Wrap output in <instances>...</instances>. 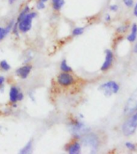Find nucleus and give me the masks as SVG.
<instances>
[{
  "mask_svg": "<svg viewBox=\"0 0 137 154\" xmlns=\"http://www.w3.org/2000/svg\"><path fill=\"white\" fill-rule=\"evenodd\" d=\"M113 58H114V55H113L112 51H111L110 50H106L105 51V60L101 66L102 71H106L111 67L112 62H113Z\"/></svg>",
  "mask_w": 137,
  "mask_h": 154,
  "instance_id": "423d86ee",
  "label": "nucleus"
},
{
  "mask_svg": "<svg viewBox=\"0 0 137 154\" xmlns=\"http://www.w3.org/2000/svg\"><path fill=\"white\" fill-rule=\"evenodd\" d=\"M125 146L128 148V149H130V150H135V145L132 142H126Z\"/></svg>",
  "mask_w": 137,
  "mask_h": 154,
  "instance_id": "6ab92c4d",
  "label": "nucleus"
},
{
  "mask_svg": "<svg viewBox=\"0 0 137 154\" xmlns=\"http://www.w3.org/2000/svg\"><path fill=\"white\" fill-rule=\"evenodd\" d=\"M137 129V110L132 117H130L122 126V131L124 136L132 135Z\"/></svg>",
  "mask_w": 137,
  "mask_h": 154,
  "instance_id": "f257e3e1",
  "label": "nucleus"
},
{
  "mask_svg": "<svg viewBox=\"0 0 137 154\" xmlns=\"http://www.w3.org/2000/svg\"><path fill=\"white\" fill-rule=\"evenodd\" d=\"M36 15L37 14H36L35 12H29L21 21H19V23H17L19 30H20L23 33H26L29 31L30 30V28H31L32 20L36 17Z\"/></svg>",
  "mask_w": 137,
  "mask_h": 154,
  "instance_id": "f03ea898",
  "label": "nucleus"
},
{
  "mask_svg": "<svg viewBox=\"0 0 137 154\" xmlns=\"http://www.w3.org/2000/svg\"><path fill=\"white\" fill-rule=\"evenodd\" d=\"M73 82H74L73 77L67 72H63V74H60L58 77V82L61 85L68 86V85H72Z\"/></svg>",
  "mask_w": 137,
  "mask_h": 154,
  "instance_id": "0eeeda50",
  "label": "nucleus"
},
{
  "mask_svg": "<svg viewBox=\"0 0 137 154\" xmlns=\"http://www.w3.org/2000/svg\"><path fill=\"white\" fill-rule=\"evenodd\" d=\"M52 7L56 11H59V10L63 7V5L65 3L64 0H52Z\"/></svg>",
  "mask_w": 137,
  "mask_h": 154,
  "instance_id": "f8f14e48",
  "label": "nucleus"
},
{
  "mask_svg": "<svg viewBox=\"0 0 137 154\" xmlns=\"http://www.w3.org/2000/svg\"><path fill=\"white\" fill-rule=\"evenodd\" d=\"M118 6L117 5H111L110 6V10L111 11H117V10H118Z\"/></svg>",
  "mask_w": 137,
  "mask_h": 154,
  "instance_id": "4be33fe9",
  "label": "nucleus"
},
{
  "mask_svg": "<svg viewBox=\"0 0 137 154\" xmlns=\"http://www.w3.org/2000/svg\"><path fill=\"white\" fill-rule=\"evenodd\" d=\"M111 20V16H110V14H106V16H105V21H107V22H109Z\"/></svg>",
  "mask_w": 137,
  "mask_h": 154,
  "instance_id": "a878e982",
  "label": "nucleus"
},
{
  "mask_svg": "<svg viewBox=\"0 0 137 154\" xmlns=\"http://www.w3.org/2000/svg\"><path fill=\"white\" fill-rule=\"evenodd\" d=\"M0 67H1L4 71H8V70L11 69V66H10V65L8 64V62H7V61H5V60H2V62H0Z\"/></svg>",
  "mask_w": 137,
  "mask_h": 154,
  "instance_id": "dca6fc26",
  "label": "nucleus"
},
{
  "mask_svg": "<svg viewBox=\"0 0 137 154\" xmlns=\"http://www.w3.org/2000/svg\"><path fill=\"white\" fill-rule=\"evenodd\" d=\"M134 52H135V53H137V42L136 43H135V46H134Z\"/></svg>",
  "mask_w": 137,
  "mask_h": 154,
  "instance_id": "cd10ccee",
  "label": "nucleus"
},
{
  "mask_svg": "<svg viewBox=\"0 0 137 154\" xmlns=\"http://www.w3.org/2000/svg\"><path fill=\"white\" fill-rule=\"evenodd\" d=\"M23 94H21V93H19V97H18V101H21L22 99H23Z\"/></svg>",
  "mask_w": 137,
  "mask_h": 154,
  "instance_id": "bb28decb",
  "label": "nucleus"
},
{
  "mask_svg": "<svg viewBox=\"0 0 137 154\" xmlns=\"http://www.w3.org/2000/svg\"><path fill=\"white\" fill-rule=\"evenodd\" d=\"M80 150H81V147H80L79 143L74 142L73 144H72V145H70L68 151V152L71 154H77L79 153Z\"/></svg>",
  "mask_w": 137,
  "mask_h": 154,
  "instance_id": "9d476101",
  "label": "nucleus"
},
{
  "mask_svg": "<svg viewBox=\"0 0 137 154\" xmlns=\"http://www.w3.org/2000/svg\"><path fill=\"white\" fill-rule=\"evenodd\" d=\"M133 13H134V15L137 17V3L135 5V7H134V11H133Z\"/></svg>",
  "mask_w": 137,
  "mask_h": 154,
  "instance_id": "393cba45",
  "label": "nucleus"
},
{
  "mask_svg": "<svg viewBox=\"0 0 137 154\" xmlns=\"http://www.w3.org/2000/svg\"><path fill=\"white\" fill-rule=\"evenodd\" d=\"M84 31V27H76L75 28L73 31H72V35L74 36H79V35H82Z\"/></svg>",
  "mask_w": 137,
  "mask_h": 154,
  "instance_id": "f3484780",
  "label": "nucleus"
},
{
  "mask_svg": "<svg viewBox=\"0 0 137 154\" xmlns=\"http://www.w3.org/2000/svg\"><path fill=\"white\" fill-rule=\"evenodd\" d=\"M31 147H32V141L30 140V141H29V142H28L27 144L20 150V153H28V152H30V150H31Z\"/></svg>",
  "mask_w": 137,
  "mask_h": 154,
  "instance_id": "2eb2a0df",
  "label": "nucleus"
},
{
  "mask_svg": "<svg viewBox=\"0 0 137 154\" xmlns=\"http://www.w3.org/2000/svg\"><path fill=\"white\" fill-rule=\"evenodd\" d=\"M30 70H31V66H24L16 70V74L19 77H20L23 79L27 78V76L30 74Z\"/></svg>",
  "mask_w": 137,
  "mask_h": 154,
  "instance_id": "6e6552de",
  "label": "nucleus"
},
{
  "mask_svg": "<svg viewBox=\"0 0 137 154\" xmlns=\"http://www.w3.org/2000/svg\"><path fill=\"white\" fill-rule=\"evenodd\" d=\"M40 1H41V2H47V1H48V0H40Z\"/></svg>",
  "mask_w": 137,
  "mask_h": 154,
  "instance_id": "c756f323",
  "label": "nucleus"
},
{
  "mask_svg": "<svg viewBox=\"0 0 137 154\" xmlns=\"http://www.w3.org/2000/svg\"><path fill=\"white\" fill-rule=\"evenodd\" d=\"M4 81H5L4 77L0 76V85H2V84H3V82H4Z\"/></svg>",
  "mask_w": 137,
  "mask_h": 154,
  "instance_id": "b1692460",
  "label": "nucleus"
},
{
  "mask_svg": "<svg viewBox=\"0 0 137 154\" xmlns=\"http://www.w3.org/2000/svg\"><path fill=\"white\" fill-rule=\"evenodd\" d=\"M45 8V3L44 2H41V1H38L37 2V9L39 10H43Z\"/></svg>",
  "mask_w": 137,
  "mask_h": 154,
  "instance_id": "412c9836",
  "label": "nucleus"
},
{
  "mask_svg": "<svg viewBox=\"0 0 137 154\" xmlns=\"http://www.w3.org/2000/svg\"><path fill=\"white\" fill-rule=\"evenodd\" d=\"M99 90L102 91L105 96L110 97L112 94H117L119 92V85L114 81H109L100 85Z\"/></svg>",
  "mask_w": 137,
  "mask_h": 154,
  "instance_id": "7ed1b4c3",
  "label": "nucleus"
},
{
  "mask_svg": "<svg viewBox=\"0 0 137 154\" xmlns=\"http://www.w3.org/2000/svg\"><path fill=\"white\" fill-rule=\"evenodd\" d=\"M124 30H126V28L125 26H120L119 28H118V31H119V32H124Z\"/></svg>",
  "mask_w": 137,
  "mask_h": 154,
  "instance_id": "5701e85b",
  "label": "nucleus"
},
{
  "mask_svg": "<svg viewBox=\"0 0 137 154\" xmlns=\"http://www.w3.org/2000/svg\"><path fill=\"white\" fill-rule=\"evenodd\" d=\"M60 69L63 72H67V73L72 71V67L68 66V63H67V61H66L65 59L63 60V61H62V62H61Z\"/></svg>",
  "mask_w": 137,
  "mask_h": 154,
  "instance_id": "ddd939ff",
  "label": "nucleus"
},
{
  "mask_svg": "<svg viewBox=\"0 0 137 154\" xmlns=\"http://www.w3.org/2000/svg\"><path fill=\"white\" fill-rule=\"evenodd\" d=\"M137 38V25L135 23H134L132 25V31H131V34L128 36L127 39L128 41H129L130 42H135Z\"/></svg>",
  "mask_w": 137,
  "mask_h": 154,
  "instance_id": "9b49d317",
  "label": "nucleus"
},
{
  "mask_svg": "<svg viewBox=\"0 0 137 154\" xmlns=\"http://www.w3.org/2000/svg\"><path fill=\"white\" fill-rule=\"evenodd\" d=\"M126 7H132L133 6V0H123Z\"/></svg>",
  "mask_w": 137,
  "mask_h": 154,
  "instance_id": "aec40b11",
  "label": "nucleus"
},
{
  "mask_svg": "<svg viewBox=\"0 0 137 154\" xmlns=\"http://www.w3.org/2000/svg\"><path fill=\"white\" fill-rule=\"evenodd\" d=\"M7 35H8V33H7L6 28L0 27V41H2Z\"/></svg>",
  "mask_w": 137,
  "mask_h": 154,
  "instance_id": "a211bd4d",
  "label": "nucleus"
},
{
  "mask_svg": "<svg viewBox=\"0 0 137 154\" xmlns=\"http://www.w3.org/2000/svg\"><path fill=\"white\" fill-rule=\"evenodd\" d=\"M137 110V89L131 94L124 106V113L130 114Z\"/></svg>",
  "mask_w": 137,
  "mask_h": 154,
  "instance_id": "20e7f679",
  "label": "nucleus"
},
{
  "mask_svg": "<svg viewBox=\"0 0 137 154\" xmlns=\"http://www.w3.org/2000/svg\"><path fill=\"white\" fill-rule=\"evenodd\" d=\"M19 91L16 87H11L10 90V100L11 102L14 103L18 101V97H19Z\"/></svg>",
  "mask_w": 137,
  "mask_h": 154,
  "instance_id": "1a4fd4ad",
  "label": "nucleus"
},
{
  "mask_svg": "<svg viewBox=\"0 0 137 154\" xmlns=\"http://www.w3.org/2000/svg\"><path fill=\"white\" fill-rule=\"evenodd\" d=\"M84 145L87 146H90L92 149V151H96L98 149V145H99V139H98L97 136L95 135L94 134H88L86 136V137L84 139Z\"/></svg>",
  "mask_w": 137,
  "mask_h": 154,
  "instance_id": "39448f33",
  "label": "nucleus"
},
{
  "mask_svg": "<svg viewBox=\"0 0 137 154\" xmlns=\"http://www.w3.org/2000/svg\"><path fill=\"white\" fill-rule=\"evenodd\" d=\"M15 2V0H9V3L10 4H12L13 2Z\"/></svg>",
  "mask_w": 137,
  "mask_h": 154,
  "instance_id": "c85d7f7f",
  "label": "nucleus"
},
{
  "mask_svg": "<svg viewBox=\"0 0 137 154\" xmlns=\"http://www.w3.org/2000/svg\"><path fill=\"white\" fill-rule=\"evenodd\" d=\"M29 12H30V8H29L28 7H26L22 11L21 13L19 14V17H18V19H17V23H19V21H21L22 19H23V18H24V17H25L26 15L29 13Z\"/></svg>",
  "mask_w": 137,
  "mask_h": 154,
  "instance_id": "4468645a",
  "label": "nucleus"
}]
</instances>
